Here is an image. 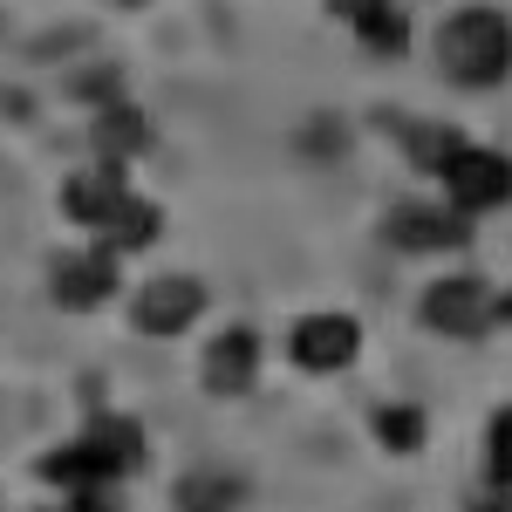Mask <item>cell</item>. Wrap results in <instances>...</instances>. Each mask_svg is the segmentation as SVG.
I'll use <instances>...</instances> for the list:
<instances>
[{
	"label": "cell",
	"instance_id": "obj_1",
	"mask_svg": "<svg viewBox=\"0 0 512 512\" xmlns=\"http://www.w3.org/2000/svg\"><path fill=\"white\" fill-rule=\"evenodd\" d=\"M137 465H144V424L137 417H89L69 444L41 451L35 478L55 485L62 499H76V492H110V485H123Z\"/></svg>",
	"mask_w": 512,
	"mask_h": 512
},
{
	"label": "cell",
	"instance_id": "obj_2",
	"mask_svg": "<svg viewBox=\"0 0 512 512\" xmlns=\"http://www.w3.org/2000/svg\"><path fill=\"white\" fill-rule=\"evenodd\" d=\"M437 69L458 89H499L512 76V14L506 7H458V14H444Z\"/></svg>",
	"mask_w": 512,
	"mask_h": 512
},
{
	"label": "cell",
	"instance_id": "obj_3",
	"mask_svg": "<svg viewBox=\"0 0 512 512\" xmlns=\"http://www.w3.org/2000/svg\"><path fill=\"white\" fill-rule=\"evenodd\" d=\"M437 185H444V205H451L458 219L506 212V205H512V158H506V151H492V144H472V137H465V151L437 171Z\"/></svg>",
	"mask_w": 512,
	"mask_h": 512
},
{
	"label": "cell",
	"instance_id": "obj_4",
	"mask_svg": "<svg viewBox=\"0 0 512 512\" xmlns=\"http://www.w3.org/2000/svg\"><path fill=\"white\" fill-rule=\"evenodd\" d=\"M212 308V287L198 274H158L130 294V328L151 342H178L185 328H198V315Z\"/></svg>",
	"mask_w": 512,
	"mask_h": 512
},
{
	"label": "cell",
	"instance_id": "obj_5",
	"mask_svg": "<svg viewBox=\"0 0 512 512\" xmlns=\"http://www.w3.org/2000/svg\"><path fill=\"white\" fill-rule=\"evenodd\" d=\"M417 315H424V328L444 335V342H472V335H485V328L499 321V294L478 274H437L431 287H424V301H417Z\"/></svg>",
	"mask_w": 512,
	"mask_h": 512
},
{
	"label": "cell",
	"instance_id": "obj_6",
	"mask_svg": "<svg viewBox=\"0 0 512 512\" xmlns=\"http://www.w3.org/2000/svg\"><path fill=\"white\" fill-rule=\"evenodd\" d=\"M287 355L308 376H335V369H349L362 355V321L342 315V308H315V315H301L287 328Z\"/></svg>",
	"mask_w": 512,
	"mask_h": 512
},
{
	"label": "cell",
	"instance_id": "obj_7",
	"mask_svg": "<svg viewBox=\"0 0 512 512\" xmlns=\"http://www.w3.org/2000/svg\"><path fill=\"white\" fill-rule=\"evenodd\" d=\"M383 239L396 253H458L472 239V219H458L451 205H424V198H403L390 219H383Z\"/></svg>",
	"mask_w": 512,
	"mask_h": 512
},
{
	"label": "cell",
	"instance_id": "obj_8",
	"mask_svg": "<svg viewBox=\"0 0 512 512\" xmlns=\"http://www.w3.org/2000/svg\"><path fill=\"white\" fill-rule=\"evenodd\" d=\"M48 294H55V308H69V315H89V308H103V301L117 294V253H110V246H82V253H62V260L48 267Z\"/></svg>",
	"mask_w": 512,
	"mask_h": 512
},
{
	"label": "cell",
	"instance_id": "obj_9",
	"mask_svg": "<svg viewBox=\"0 0 512 512\" xmlns=\"http://www.w3.org/2000/svg\"><path fill=\"white\" fill-rule=\"evenodd\" d=\"M198 383L212 396H246L253 390V383H260V328H246V321L219 328L212 349L198 355Z\"/></svg>",
	"mask_w": 512,
	"mask_h": 512
},
{
	"label": "cell",
	"instance_id": "obj_10",
	"mask_svg": "<svg viewBox=\"0 0 512 512\" xmlns=\"http://www.w3.org/2000/svg\"><path fill=\"white\" fill-rule=\"evenodd\" d=\"M123 198H130L123 171L89 164V171H76V178L62 185V219H69V226H89V233H110L117 212H123Z\"/></svg>",
	"mask_w": 512,
	"mask_h": 512
},
{
	"label": "cell",
	"instance_id": "obj_11",
	"mask_svg": "<svg viewBox=\"0 0 512 512\" xmlns=\"http://www.w3.org/2000/svg\"><path fill=\"white\" fill-rule=\"evenodd\" d=\"M369 55H403L410 48V14L396 0H321Z\"/></svg>",
	"mask_w": 512,
	"mask_h": 512
},
{
	"label": "cell",
	"instance_id": "obj_12",
	"mask_svg": "<svg viewBox=\"0 0 512 512\" xmlns=\"http://www.w3.org/2000/svg\"><path fill=\"white\" fill-rule=\"evenodd\" d=\"M89 151H96V164L123 171L130 158H144V151H151V117H144L130 96H117L110 110H96V123H89Z\"/></svg>",
	"mask_w": 512,
	"mask_h": 512
},
{
	"label": "cell",
	"instance_id": "obj_13",
	"mask_svg": "<svg viewBox=\"0 0 512 512\" xmlns=\"http://www.w3.org/2000/svg\"><path fill=\"white\" fill-rule=\"evenodd\" d=\"M171 506L178 512H239L246 506V485L233 472H192V478H178Z\"/></svg>",
	"mask_w": 512,
	"mask_h": 512
},
{
	"label": "cell",
	"instance_id": "obj_14",
	"mask_svg": "<svg viewBox=\"0 0 512 512\" xmlns=\"http://www.w3.org/2000/svg\"><path fill=\"white\" fill-rule=\"evenodd\" d=\"M158 233H164V212H158V198H123V212H117V226H110V233H103V246H110V253H144V246H158Z\"/></svg>",
	"mask_w": 512,
	"mask_h": 512
},
{
	"label": "cell",
	"instance_id": "obj_15",
	"mask_svg": "<svg viewBox=\"0 0 512 512\" xmlns=\"http://www.w3.org/2000/svg\"><path fill=\"white\" fill-rule=\"evenodd\" d=\"M396 137H403V158L417 164V171H431V178L465 151V137L451 123H396Z\"/></svg>",
	"mask_w": 512,
	"mask_h": 512
},
{
	"label": "cell",
	"instance_id": "obj_16",
	"mask_svg": "<svg viewBox=\"0 0 512 512\" xmlns=\"http://www.w3.org/2000/svg\"><path fill=\"white\" fill-rule=\"evenodd\" d=\"M369 424H376V444H383V451H403V458L424 451V437H431V417H424L417 403H376Z\"/></svg>",
	"mask_w": 512,
	"mask_h": 512
},
{
	"label": "cell",
	"instance_id": "obj_17",
	"mask_svg": "<svg viewBox=\"0 0 512 512\" xmlns=\"http://www.w3.org/2000/svg\"><path fill=\"white\" fill-rule=\"evenodd\" d=\"M485 478H492L499 492H512V403L492 410V431H485Z\"/></svg>",
	"mask_w": 512,
	"mask_h": 512
},
{
	"label": "cell",
	"instance_id": "obj_18",
	"mask_svg": "<svg viewBox=\"0 0 512 512\" xmlns=\"http://www.w3.org/2000/svg\"><path fill=\"white\" fill-rule=\"evenodd\" d=\"M55 512H117V499L110 492H76V499H62Z\"/></svg>",
	"mask_w": 512,
	"mask_h": 512
},
{
	"label": "cell",
	"instance_id": "obj_19",
	"mask_svg": "<svg viewBox=\"0 0 512 512\" xmlns=\"http://www.w3.org/2000/svg\"><path fill=\"white\" fill-rule=\"evenodd\" d=\"M499 321H506V328H512V294H499Z\"/></svg>",
	"mask_w": 512,
	"mask_h": 512
},
{
	"label": "cell",
	"instance_id": "obj_20",
	"mask_svg": "<svg viewBox=\"0 0 512 512\" xmlns=\"http://www.w3.org/2000/svg\"><path fill=\"white\" fill-rule=\"evenodd\" d=\"M123 7H144V0H123Z\"/></svg>",
	"mask_w": 512,
	"mask_h": 512
}]
</instances>
